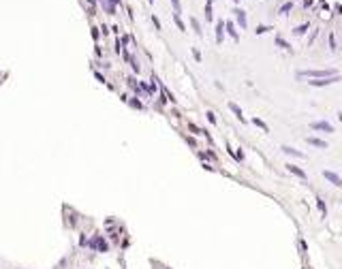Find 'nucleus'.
I'll return each mask as SVG.
<instances>
[{"label":"nucleus","mask_w":342,"mask_h":269,"mask_svg":"<svg viewBox=\"0 0 342 269\" xmlns=\"http://www.w3.org/2000/svg\"><path fill=\"white\" fill-rule=\"evenodd\" d=\"M297 77H308V79H325V77H334L340 75L334 68H306V71H297Z\"/></svg>","instance_id":"1"},{"label":"nucleus","mask_w":342,"mask_h":269,"mask_svg":"<svg viewBox=\"0 0 342 269\" xmlns=\"http://www.w3.org/2000/svg\"><path fill=\"white\" fill-rule=\"evenodd\" d=\"M342 81V73L340 75H334V77H325V79H310L308 81V86H312V88H325V86H332V84H338Z\"/></svg>","instance_id":"2"},{"label":"nucleus","mask_w":342,"mask_h":269,"mask_svg":"<svg viewBox=\"0 0 342 269\" xmlns=\"http://www.w3.org/2000/svg\"><path fill=\"white\" fill-rule=\"evenodd\" d=\"M310 128H312V131H316V133H327V134L336 133V131H334V126H332L329 122H325V120H319V122H310Z\"/></svg>","instance_id":"3"},{"label":"nucleus","mask_w":342,"mask_h":269,"mask_svg":"<svg viewBox=\"0 0 342 269\" xmlns=\"http://www.w3.org/2000/svg\"><path fill=\"white\" fill-rule=\"evenodd\" d=\"M323 177L327 179L329 184H334L336 188H342V177L338 175V173H334V171H329V169H325L323 171Z\"/></svg>","instance_id":"4"},{"label":"nucleus","mask_w":342,"mask_h":269,"mask_svg":"<svg viewBox=\"0 0 342 269\" xmlns=\"http://www.w3.org/2000/svg\"><path fill=\"white\" fill-rule=\"evenodd\" d=\"M284 167H287V171H289V173H293V175H297V177L301 179V181H306V179H308V175H306V171H304V169H299L297 165H293V162H287Z\"/></svg>","instance_id":"5"},{"label":"nucleus","mask_w":342,"mask_h":269,"mask_svg":"<svg viewBox=\"0 0 342 269\" xmlns=\"http://www.w3.org/2000/svg\"><path fill=\"white\" fill-rule=\"evenodd\" d=\"M225 30H227V34H229V37L235 41V43L240 41V32L235 30V24H233V19H227V21H225Z\"/></svg>","instance_id":"6"},{"label":"nucleus","mask_w":342,"mask_h":269,"mask_svg":"<svg viewBox=\"0 0 342 269\" xmlns=\"http://www.w3.org/2000/svg\"><path fill=\"white\" fill-rule=\"evenodd\" d=\"M233 13H235V19H237V24H240V28H248V17H246V11L237 6V9H235Z\"/></svg>","instance_id":"7"},{"label":"nucleus","mask_w":342,"mask_h":269,"mask_svg":"<svg viewBox=\"0 0 342 269\" xmlns=\"http://www.w3.org/2000/svg\"><path fill=\"white\" fill-rule=\"evenodd\" d=\"M225 21H227V19H218V21H216V43L218 45L225 41V32H227V30H225Z\"/></svg>","instance_id":"8"},{"label":"nucleus","mask_w":342,"mask_h":269,"mask_svg":"<svg viewBox=\"0 0 342 269\" xmlns=\"http://www.w3.org/2000/svg\"><path fill=\"white\" fill-rule=\"evenodd\" d=\"M306 143L308 145H312V147H319V150H327L329 145H327V141H323V139H319V137H308L306 139Z\"/></svg>","instance_id":"9"},{"label":"nucleus","mask_w":342,"mask_h":269,"mask_svg":"<svg viewBox=\"0 0 342 269\" xmlns=\"http://www.w3.org/2000/svg\"><path fill=\"white\" fill-rule=\"evenodd\" d=\"M229 109H231V113H233V115H235V118H237V120H240L242 124L246 122V118H244V113H242V109H240V105H237V103L229 100Z\"/></svg>","instance_id":"10"},{"label":"nucleus","mask_w":342,"mask_h":269,"mask_svg":"<svg viewBox=\"0 0 342 269\" xmlns=\"http://www.w3.org/2000/svg\"><path fill=\"white\" fill-rule=\"evenodd\" d=\"M280 150H282V154H289V156H295V158H306V154H304V152H299V150L291 147V145H282Z\"/></svg>","instance_id":"11"},{"label":"nucleus","mask_w":342,"mask_h":269,"mask_svg":"<svg viewBox=\"0 0 342 269\" xmlns=\"http://www.w3.org/2000/svg\"><path fill=\"white\" fill-rule=\"evenodd\" d=\"M308 28H310V21H304V24H299V26L293 28V34H295V37H304V34L308 32Z\"/></svg>","instance_id":"12"},{"label":"nucleus","mask_w":342,"mask_h":269,"mask_svg":"<svg viewBox=\"0 0 342 269\" xmlns=\"http://www.w3.org/2000/svg\"><path fill=\"white\" fill-rule=\"evenodd\" d=\"M276 45H278L280 49H284V51H289V53H293V47H291V45L287 43V41H284L282 37H276Z\"/></svg>","instance_id":"13"},{"label":"nucleus","mask_w":342,"mask_h":269,"mask_svg":"<svg viewBox=\"0 0 342 269\" xmlns=\"http://www.w3.org/2000/svg\"><path fill=\"white\" fill-rule=\"evenodd\" d=\"M316 207H319L321 218H327V207H325V201H323L321 197H316Z\"/></svg>","instance_id":"14"},{"label":"nucleus","mask_w":342,"mask_h":269,"mask_svg":"<svg viewBox=\"0 0 342 269\" xmlns=\"http://www.w3.org/2000/svg\"><path fill=\"white\" fill-rule=\"evenodd\" d=\"M190 28L197 32V37H203V30H201V24L197 21V17H190Z\"/></svg>","instance_id":"15"},{"label":"nucleus","mask_w":342,"mask_h":269,"mask_svg":"<svg viewBox=\"0 0 342 269\" xmlns=\"http://www.w3.org/2000/svg\"><path fill=\"white\" fill-rule=\"evenodd\" d=\"M253 124H255L256 128H261L263 133H269V126H267V124H265V122H263L261 118H253Z\"/></svg>","instance_id":"16"},{"label":"nucleus","mask_w":342,"mask_h":269,"mask_svg":"<svg viewBox=\"0 0 342 269\" xmlns=\"http://www.w3.org/2000/svg\"><path fill=\"white\" fill-rule=\"evenodd\" d=\"M212 2H214V0H208V2H205V21H214V15H212Z\"/></svg>","instance_id":"17"},{"label":"nucleus","mask_w":342,"mask_h":269,"mask_svg":"<svg viewBox=\"0 0 342 269\" xmlns=\"http://www.w3.org/2000/svg\"><path fill=\"white\" fill-rule=\"evenodd\" d=\"M124 58H126V62L128 64H130V66H133V71H135V73H139V64H137V60H135V58H133V56H130V53H124Z\"/></svg>","instance_id":"18"},{"label":"nucleus","mask_w":342,"mask_h":269,"mask_svg":"<svg viewBox=\"0 0 342 269\" xmlns=\"http://www.w3.org/2000/svg\"><path fill=\"white\" fill-rule=\"evenodd\" d=\"M173 21H175V26L180 28V32H186V26H184V21H182L180 13H173Z\"/></svg>","instance_id":"19"},{"label":"nucleus","mask_w":342,"mask_h":269,"mask_svg":"<svg viewBox=\"0 0 342 269\" xmlns=\"http://www.w3.org/2000/svg\"><path fill=\"white\" fill-rule=\"evenodd\" d=\"M103 6H105V11H107L109 15H113V13H116V4H111L109 0H103Z\"/></svg>","instance_id":"20"},{"label":"nucleus","mask_w":342,"mask_h":269,"mask_svg":"<svg viewBox=\"0 0 342 269\" xmlns=\"http://www.w3.org/2000/svg\"><path fill=\"white\" fill-rule=\"evenodd\" d=\"M291 9H293V2H284V4H282V6L278 9V13H280V15H287V13H289Z\"/></svg>","instance_id":"21"},{"label":"nucleus","mask_w":342,"mask_h":269,"mask_svg":"<svg viewBox=\"0 0 342 269\" xmlns=\"http://www.w3.org/2000/svg\"><path fill=\"white\" fill-rule=\"evenodd\" d=\"M329 49H332V51H336V49H338V41H336V37H334V32L329 34Z\"/></svg>","instance_id":"22"},{"label":"nucleus","mask_w":342,"mask_h":269,"mask_svg":"<svg viewBox=\"0 0 342 269\" xmlns=\"http://www.w3.org/2000/svg\"><path fill=\"white\" fill-rule=\"evenodd\" d=\"M205 158H208V160H212V162L218 160V156H216V152H214V150H208V152H205Z\"/></svg>","instance_id":"23"},{"label":"nucleus","mask_w":342,"mask_h":269,"mask_svg":"<svg viewBox=\"0 0 342 269\" xmlns=\"http://www.w3.org/2000/svg\"><path fill=\"white\" fill-rule=\"evenodd\" d=\"M128 103H130V107H135V109H143V105H141V103H139L137 98H130Z\"/></svg>","instance_id":"24"},{"label":"nucleus","mask_w":342,"mask_h":269,"mask_svg":"<svg viewBox=\"0 0 342 269\" xmlns=\"http://www.w3.org/2000/svg\"><path fill=\"white\" fill-rule=\"evenodd\" d=\"M205 118H208V122H210V124H216V115H214V111H208V113H205Z\"/></svg>","instance_id":"25"},{"label":"nucleus","mask_w":342,"mask_h":269,"mask_svg":"<svg viewBox=\"0 0 342 269\" xmlns=\"http://www.w3.org/2000/svg\"><path fill=\"white\" fill-rule=\"evenodd\" d=\"M171 4H173V11H175V13H180V11H182V4H180V0H171Z\"/></svg>","instance_id":"26"},{"label":"nucleus","mask_w":342,"mask_h":269,"mask_svg":"<svg viewBox=\"0 0 342 269\" xmlns=\"http://www.w3.org/2000/svg\"><path fill=\"white\" fill-rule=\"evenodd\" d=\"M267 30H272V28H269V26H259V28H256V34H263V32H267Z\"/></svg>","instance_id":"27"},{"label":"nucleus","mask_w":342,"mask_h":269,"mask_svg":"<svg viewBox=\"0 0 342 269\" xmlns=\"http://www.w3.org/2000/svg\"><path fill=\"white\" fill-rule=\"evenodd\" d=\"M193 56H195V60H197V62H201V51H199L197 47L193 49Z\"/></svg>","instance_id":"28"},{"label":"nucleus","mask_w":342,"mask_h":269,"mask_svg":"<svg viewBox=\"0 0 342 269\" xmlns=\"http://www.w3.org/2000/svg\"><path fill=\"white\" fill-rule=\"evenodd\" d=\"M186 143H188L190 147H195V150H197V141H195L193 137H186Z\"/></svg>","instance_id":"29"},{"label":"nucleus","mask_w":342,"mask_h":269,"mask_svg":"<svg viewBox=\"0 0 342 269\" xmlns=\"http://www.w3.org/2000/svg\"><path fill=\"white\" fill-rule=\"evenodd\" d=\"M152 21H154V26H156V30H161V21H158V17H156V15H152Z\"/></svg>","instance_id":"30"},{"label":"nucleus","mask_w":342,"mask_h":269,"mask_svg":"<svg viewBox=\"0 0 342 269\" xmlns=\"http://www.w3.org/2000/svg\"><path fill=\"white\" fill-rule=\"evenodd\" d=\"M299 248H301V252L306 254V241H304V239H299Z\"/></svg>","instance_id":"31"},{"label":"nucleus","mask_w":342,"mask_h":269,"mask_svg":"<svg viewBox=\"0 0 342 269\" xmlns=\"http://www.w3.org/2000/svg\"><path fill=\"white\" fill-rule=\"evenodd\" d=\"M88 2H90V4H92V6H94V4H96V0H88Z\"/></svg>","instance_id":"32"},{"label":"nucleus","mask_w":342,"mask_h":269,"mask_svg":"<svg viewBox=\"0 0 342 269\" xmlns=\"http://www.w3.org/2000/svg\"><path fill=\"white\" fill-rule=\"evenodd\" d=\"M338 120H340V122H342V113H338Z\"/></svg>","instance_id":"33"},{"label":"nucleus","mask_w":342,"mask_h":269,"mask_svg":"<svg viewBox=\"0 0 342 269\" xmlns=\"http://www.w3.org/2000/svg\"><path fill=\"white\" fill-rule=\"evenodd\" d=\"M148 2H150V4H152V2H154V0H148Z\"/></svg>","instance_id":"34"},{"label":"nucleus","mask_w":342,"mask_h":269,"mask_svg":"<svg viewBox=\"0 0 342 269\" xmlns=\"http://www.w3.org/2000/svg\"><path fill=\"white\" fill-rule=\"evenodd\" d=\"M233 2H237V0H233Z\"/></svg>","instance_id":"35"}]
</instances>
